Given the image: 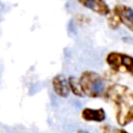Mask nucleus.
Instances as JSON below:
<instances>
[{"label": "nucleus", "instance_id": "obj_1", "mask_svg": "<svg viewBox=\"0 0 133 133\" xmlns=\"http://www.w3.org/2000/svg\"><path fill=\"white\" fill-rule=\"evenodd\" d=\"M103 98L113 104L116 124L121 127L133 123V89L121 83L112 82L106 86Z\"/></svg>", "mask_w": 133, "mask_h": 133}, {"label": "nucleus", "instance_id": "obj_2", "mask_svg": "<svg viewBox=\"0 0 133 133\" xmlns=\"http://www.w3.org/2000/svg\"><path fill=\"white\" fill-rule=\"evenodd\" d=\"M78 80L85 97L94 99L103 98L106 85L102 75L94 71H84L81 73Z\"/></svg>", "mask_w": 133, "mask_h": 133}, {"label": "nucleus", "instance_id": "obj_3", "mask_svg": "<svg viewBox=\"0 0 133 133\" xmlns=\"http://www.w3.org/2000/svg\"><path fill=\"white\" fill-rule=\"evenodd\" d=\"M105 62L109 70L115 74L126 72L133 77V56L127 53L112 51L105 57Z\"/></svg>", "mask_w": 133, "mask_h": 133}, {"label": "nucleus", "instance_id": "obj_4", "mask_svg": "<svg viewBox=\"0 0 133 133\" xmlns=\"http://www.w3.org/2000/svg\"><path fill=\"white\" fill-rule=\"evenodd\" d=\"M116 15L119 23L133 33V8L126 4H115L111 9Z\"/></svg>", "mask_w": 133, "mask_h": 133}, {"label": "nucleus", "instance_id": "obj_5", "mask_svg": "<svg viewBox=\"0 0 133 133\" xmlns=\"http://www.w3.org/2000/svg\"><path fill=\"white\" fill-rule=\"evenodd\" d=\"M77 2L87 8L88 10L99 15V16H108L109 12L111 11L110 6L108 5V3L105 0H77Z\"/></svg>", "mask_w": 133, "mask_h": 133}, {"label": "nucleus", "instance_id": "obj_6", "mask_svg": "<svg viewBox=\"0 0 133 133\" xmlns=\"http://www.w3.org/2000/svg\"><path fill=\"white\" fill-rule=\"evenodd\" d=\"M51 85L53 91L60 98H66L70 94L68 78L63 74L55 75L51 80Z\"/></svg>", "mask_w": 133, "mask_h": 133}, {"label": "nucleus", "instance_id": "obj_7", "mask_svg": "<svg viewBox=\"0 0 133 133\" xmlns=\"http://www.w3.org/2000/svg\"><path fill=\"white\" fill-rule=\"evenodd\" d=\"M81 118L85 122H94V123H102L106 119V112L104 108H90L85 107L81 110Z\"/></svg>", "mask_w": 133, "mask_h": 133}, {"label": "nucleus", "instance_id": "obj_8", "mask_svg": "<svg viewBox=\"0 0 133 133\" xmlns=\"http://www.w3.org/2000/svg\"><path fill=\"white\" fill-rule=\"evenodd\" d=\"M68 83H69V88H70V91L75 95L76 97H80V98H83L85 97L83 91H82V88L80 86V83H79V80L77 77H74V76H71L68 78Z\"/></svg>", "mask_w": 133, "mask_h": 133}, {"label": "nucleus", "instance_id": "obj_9", "mask_svg": "<svg viewBox=\"0 0 133 133\" xmlns=\"http://www.w3.org/2000/svg\"><path fill=\"white\" fill-rule=\"evenodd\" d=\"M107 17V24H108V26H109V28H111V29H117L118 27H119V25H121V23H119V20H118V18L116 17V15L114 14V12H112V10L109 12V15L108 16H106Z\"/></svg>", "mask_w": 133, "mask_h": 133}, {"label": "nucleus", "instance_id": "obj_10", "mask_svg": "<svg viewBox=\"0 0 133 133\" xmlns=\"http://www.w3.org/2000/svg\"><path fill=\"white\" fill-rule=\"evenodd\" d=\"M102 133H119V129H116L110 125H103L101 126Z\"/></svg>", "mask_w": 133, "mask_h": 133}, {"label": "nucleus", "instance_id": "obj_11", "mask_svg": "<svg viewBox=\"0 0 133 133\" xmlns=\"http://www.w3.org/2000/svg\"><path fill=\"white\" fill-rule=\"evenodd\" d=\"M119 133H129V132L126 131V130H124V129H119Z\"/></svg>", "mask_w": 133, "mask_h": 133}, {"label": "nucleus", "instance_id": "obj_12", "mask_svg": "<svg viewBox=\"0 0 133 133\" xmlns=\"http://www.w3.org/2000/svg\"><path fill=\"white\" fill-rule=\"evenodd\" d=\"M77 133H89V132H86V131H84V130H78Z\"/></svg>", "mask_w": 133, "mask_h": 133}]
</instances>
